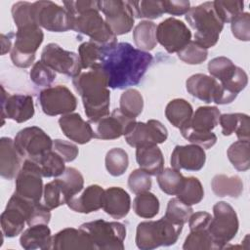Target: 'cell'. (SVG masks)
<instances>
[{
  "label": "cell",
  "mask_w": 250,
  "mask_h": 250,
  "mask_svg": "<svg viewBox=\"0 0 250 250\" xmlns=\"http://www.w3.org/2000/svg\"><path fill=\"white\" fill-rule=\"evenodd\" d=\"M214 8L223 22H230L234 18L243 13L244 2L240 0H216L213 1Z\"/></svg>",
  "instance_id": "cell-47"
},
{
  "label": "cell",
  "mask_w": 250,
  "mask_h": 250,
  "mask_svg": "<svg viewBox=\"0 0 250 250\" xmlns=\"http://www.w3.org/2000/svg\"><path fill=\"white\" fill-rule=\"evenodd\" d=\"M152 55L128 42L103 46L100 67L107 77L108 88L126 89L138 85L152 62Z\"/></svg>",
  "instance_id": "cell-1"
},
{
  "label": "cell",
  "mask_w": 250,
  "mask_h": 250,
  "mask_svg": "<svg viewBox=\"0 0 250 250\" xmlns=\"http://www.w3.org/2000/svg\"><path fill=\"white\" fill-rule=\"evenodd\" d=\"M187 91L194 98L206 103H218L221 94V85L212 76L196 73L186 81Z\"/></svg>",
  "instance_id": "cell-21"
},
{
  "label": "cell",
  "mask_w": 250,
  "mask_h": 250,
  "mask_svg": "<svg viewBox=\"0 0 250 250\" xmlns=\"http://www.w3.org/2000/svg\"><path fill=\"white\" fill-rule=\"evenodd\" d=\"M89 237L96 250H123L126 227L119 222L102 219L87 222L79 227Z\"/></svg>",
  "instance_id": "cell-5"
},
{
  "label": "cell",
  "mask_w": 250,
  "mask_h": 250,
  "mask_svg": "<svg viewBox=\"0 0 250 250\" xmlns=\"http://www.w3.org/2000/svg\"><path fill=\"white\" fill-rule=\"evenodd\" d=\"M42 178L36 163L32 159L25 158L16 177L15 193L30 201H40L44 191Z\"/></svg>",
  "instance_id": "cell-16"
},
{
  "label": "cell",
  "mask_w": 250,
  "mask_h": 250,
  "mask_svg": "<svg viewBox=\"0 0 250 250\" xmlns=\"http://www.w3.org/2000/svg\"><path fill=\"white\" fill-rule=\"evenodd\" d=\"M32 160L36 163L42 177L44 178H57L61 176L66 168L64 165V160L53 149Z\"/></svg>",
  "instance_id": "cell-34"
},
{
  "label": "cell",
  "mask_w": 250,
  "mask_h": 250,
  "mask_svg": "<svg viewBox=\"0 0 250 250\" xmlns=\"http://www.w3.org/2000/svg\"><path fill=\"white\" fill-rule=\"evenodd\" d=\"M162 6L164 13L172 16H182L186 15L190 9V3L187 0L178 1H162Z\"/></svg>",
  "instance_id": "cell-58"
},
{
  "label": "cell",
  "mask_w": 250,
  "mask_h": 250,
  "mask_svg": "<svg viewBox=\"0 0 250 250\" xmlns=\"http://www.w3.org/2000/svg\"><path fill=\"white\" fill-rule=\"evenodd\" d=\"M160 204L156 195L149 191L139 193L133 200L134 212L141 218L151 219L159 212Z\"/></svg>",
  "instance_id": "cell-36"
},
{
  "label": "cell",
  "mask_w": 250,
  "mask_h": 250,
  "mask_svg": "<svg viewBox=\"0 0 250 250\" xmlns=\"http://www.w3.org/2000/svg\"><path fill=\"white\" fill-rule=\"evenodd\" d=\"M131 198L128 192L119 187H110L104 191L103 209L113 219H122L130 211Z\"/></svg>",
  "instance_id": "cell-24"
},
{
  "label": "cell",
  "mask_w": 250,
  "mask_h": 250,
  "mask_svg": "<svg viewBox=\"0 0 250 250\" xmlns=\"http://www.w3.org/2000/svg\"><path fill=\"white\" fill-rule=\"evenodd\" d=\"M15 146L25 159H34L52 149L53 140L37 126L21 129L14 139Z\"/></svg>",
  "instance_id": "cell-14"
},
{
  "label": "cell",
  "mask_w": 250,
  "mask_h": 250,
  "mask_svg": "<svg viewBox=\"0 0 250 250\" xmlns=\"http://www.w3.org/2000/svg\"><path fill=\"white\" fill-rule=\"evenodd\" d=\"M57 179L62 188L67 201L83 189L84 178L80 171L73 167H66L64 172L57 177Z\"/></svg>",
  "instance_id": "cell-37"
},
{
  "label": "cell",
  "mask_w": 250,
  "mask_h": 250,
  "mask_svg": "<svg viewBox=\"0 0 250 250\" xmlns=\"http://www.w3.org/2000/svg\"><path fill=\"white\" fill-rule=\"evenodd\" d=\"M34 202L14 192L0 217L1 229L5 236L15 237L23 230Z\"/></svg>",
  "instance_id": "cell-10"
},
{
  "label": "cell",
  "mask_w": 250,
  "mask_h": 250,
  "mask_svg": "<svg viewBox=\"0 0 250 250\" xmlns=\"http://www.w3.org/2000/svg\"><path fill=\"white\" fill-rule=\"evenodd\" d=\"M177 197L189 206L198 204L204 197V189L201 182L195 177H185Z\"/></svg>",
  "instance_id": "cell-38"
},
{
  "label": "cell",
  "mask_w": 250,
  "mask_h": 250,
  "mask_svg": "<svg viewBox=\"0 0 250 250\" xmlns=\"http://www.w3.org/2000/svg\"><path fill=\"white\" fill-rule=\"evenodd\" d=\"M51 219V209H49L45 204H42L40 201L34 202L29 213V216L26 220L28 227L34 225H48Z\"/></svg>",
  "instance_id": "cell-56"
},
{
  "label": "cell",
  "mask_w": 250,
  "mask_h": 250,
  "mask_svg": "<svg viewBox=\"0 0 250 250\" xmlns=\"http://www.w3.org/2000/svg\"><path fill=\"white\" fill-rule=\"evenodd\" d=\"M41 61L55 72L68 77H76L81 73L82 65L79 56L71 51L64 50L56 43H49L41 53Z\"/></svg>",
  "instance_id": "cell-13"
},
{
  "label": "cell",
  "mask_w": 250,
  "mask_h": 250,
  "mask_svg": "<svg viewBox=\"0 0 250 250\" xmlns=\"http://www.w3.org/2000/svg\"><path fill=\"white\" fill-rule=\"evenodd\" d=\"M185 177L174 168H165L157 175L160 189L169 195H177L182 188Z\"/></svg>",
  "instance_id": "cell-41"
},
{
  "label": "cell",
  "mask_w": 250,
  "mask_h": 250,
  "mask_svg": "<svg viewBox=\"0 0 250 250\" xmlns=\"http://www.w3.org/2000/svg\"><path fill=\"white\" fill-rule=\"evenodd\" d=\"M144 108V99L142 94L133 88L125 90L119 100V109L127 116L136 118L139 116Z\"/></svg>",
  "instance_id": "cell-39"
},
{
  "label": "cell",
  "mask_w": 250,
  "mask_h": 250,
  "mask_svg": "<svg viewBox=\"0 0 250 250\" xmlns=\"http://www.w3.org/2000/svg\"><path fill=\"white\" fill-rule=\"evenodd\" d=\"M102 47L93 41H86L79 45L78 56L82 68L92 69L100 66Z\"/></svg>",
  "instance_id": "cell-44"
},
{
  "label": "cell",
  "mask_w": 250,
  "mask_h": 250,
  "mask_svg": "<svg viewBox=\"0 0 250 250\" xmlns=\"http://www.w3.org/2000/svg\"><path fill=\"white\" fill-rule=\"evenodd\" d=\"M104 163L107 172L113 177H118L123 175L127 170L129 157L123 148L113 147L106 152Z\"/></svg>",
  "instance_id": "cell-42"
},
{
  "label": "cell",
  "mask_w": 250,
  "mask_h": 250,
  "mask_svg": "<svg viewBox=\"0 0 250 250\" xmlns=\"http://www.w3.org/2000/svg\"><path fill=\"white\" fill-rule=\"evenodd\" d=\"M182 136L189 143L197 145L202 148H211L217 143V136L212 132H200L194 131L188 127L180 129Z\"/></svg>",
  "instance_id": "cell-51"
},
{
  "label": "cell",
  "mask_w": 250,
  "mask_h": 250,
  "mask_svg": "<svg viewBox=\"0 0 250 250\" xmlns=\"http://www.w3.org/2000/svg\"><path fill=\"white\" fill-rule=\"evenodd\" d=\"M237 65H235L231 60L227 57H216L208 62V71L210 75L216 80L220 81V84L226 83L233 77L236 72Z\"/></svg>",
  "instance_id": "cell-40"
},
{
  "label": "cell",
  "mask_w": 250,
  "mask_h": 250,
  "mask_svg": "<svg viewBox=\"0 0 250 250\" xmlns=\"http://www.w3.org/2000/svg\"><path fill=\"white\" fill-rule=\"evenodd\" d=\"M227 155L232 166L238 171H247L250 168V144L249 141L238 140L231 144Z\"/></svg>",
  "instance_id": "cell-35"
},
{
  "label": "cell",
  "mask_w": 250,
  "mask_h": 250,
  "mask_svg": "<svg viewBox=\"0 0 250 250\" xmlns=\"http://www.w3.org/2000/svg\"><path fill=\"white\" fill-rule=\"evenodd\" d=\"M136 160L140 169L150 176H157L164 169V156L157 145L137 147Z\"/></svg>",
  "instance_id": "cell-28"
},
{
  "label": "cell",
  "mask_w": 250,
  "mask_h": 250,
  "mask_svg": "<svg viewBox=\"0 0 250 250\" xmlns=\"http://www.w3.org/2000/svg\"><path fill=\"white\" fill-rule=\"evenodd\" d=\"M20 244L25 250H49L53 246V236L48 225L30 226L20 237Z\"/></svg>",
  "instance_id": "cell-27"
},
{
  "label": "cell",
  "mask_w": 250,
  "mask_h": 250,
  "mask_svg": "<svg viewBox=\"0 0 250 250\" xmlns=\"http://www.w3.org/2000/svg\"><path fill=\"white\" fill-rule=\"evenodd\" d=\"M211 188L216 196L237 198L243 192V182L237 175H215L211 181Z\"/></svg>",
  "instance_id": "cell-30"
},
{
  "label": "cell",
  "mask_w": 250,
  "mask_h": 250,
  "mask_svg": "<svg viewBox=\"0 0 250 250\" xmlns=\"http://www.w3.org/2000/svg\"><path fill=\"white\" fill-rule=\"evenodd\" d=\"M135 17L138 19H147L154 20L160 18L164 13L162 1H150V0H141V1H131Z\"/></svg>",
  "instance_id": "cell-46"
},
{
  "label": "cell",
  "mask_w": 250,
  "mask_h": 250,
  "mask_svg": "<svg viewBox=\"0 0 250 250\" xmlns=\"http://www.w3.org/2000/svg\"><path fill=\"white\" fill-rule=\"evenodd\" d=\"M186 21L194 29V40L198 45L209 49L217 44L224 28V22L214 8L213 1H207L189 9Z\"/></svg>",
  "instance_id": "cell-3"
},
{
  "label": "cell",
  "mask_w": 250,
  "mask_h": 250,
  "mask_svg": "<svg viewBox=\"0 0 250 250\" xmlns=\"http://www.w3.org/2000/svg\"><path fill=\"white\" fill-rule=\"evenodd\" d=\"M55 250L71 249H94L87 234L80 229L66 228L53 236V246Z\"/></svg>",
  "instance_id": "cell-26"
},
{
  "label": "cell",
  "mask_w": 250,
  "mask_h": 250,
  "mask_svg": "<svg viewBox=\"0 0 250 250\" xmlns=\"http://www.w3.org/2000/svg\"><path fill=\"white\" fill-rule=\"evenodd\" d=\"M52 149L55 152H57L64 160V162L73 161L78 156V153H79V150L76 145H74L71 142L61 140V139L53 140Z\"/></svg>",
  "instance_id": "cell-55"
},
{
  "label": "cell",
  "mask_w": 250,
  "mask_h": 250,
  "mask_svg": "<svg viewBox=\"0 0 250 250\" xmlns=\"http://www.w3.org/2000/svg\"><path fill=\"white\" fill-rule=\"evenodd\" d=\"M14 33L10 34H1V55H5L8 52H11L13 48V42H12V37Z\"/></svg>",
  "instance_id": "cell-59"
},
{
  "label": "cell",
  "mask_w": 250,
  "mask_h": 250,
  "mask_svg": "<svg viewBox=\"0 0 250 250\" xmlns=\"http://www.w3.org/2000/svg\"><path fill=\"white\" fill-rule=\"evenodd\" d=\"M156 27L157 25L151 21H142L135 26L133 39L138 49L145 52L154 49L157 44Z\"/></svg>",
  "instance_id": "cell-33"
},
{
  "label": "cell",
  "mask_w": 250,
  "mask_h": 250,
  "mask_svg": "<svg viewBox=\"0 0 250 250\" xmlns=\"http://www.w3.org/2000/svg\"><path fill=\"white\" fill-rule=\"evenodd\" d=\"M63 7L72 15L75 16L89 9H99V1L77 0V1H63Z\"/></svg>",
  "instance_id": "cell-57"
},
{
  "label": "cell",
  "mask_w": 250,
  "mask_h": 250,
  "mask_svg": "<svg viewBox=\"0 0 250 250\" xmlns=\"http://www.w3.org/2000/svg\"><path fill=\"white\" fill-rule=\"evenodd\" d=\"M239 228L238 217L231 205L219 201L213 206V217L208 231L216 249L224 248L237 233Z\"/></svg>",
  "instance_id": "cell-7"
},
{
  "label": "cell",
  "mask_w": 250,
  "mask_h": 250,
  "mask_svg": "<svg viewBox=\"0 0 250 250\" xmlns=\"http://www.w3.org/2000/svg\"><path fill=\"white\" fill-rule=\"evenodd\" d=\"M38 100L42 111L49 116L71 113L77 106L76 97L64 85L44 88L40 91Z\"/></svg>",
  "instance_id": "cell-12"
},
{
  "label": "cell",
  "mask_w": 250,
  "mask_h": 250,
  "mask_svg": "<svg viewBox=\"0 0 250 250\" xmlns=\"http://www.w3.org/2000/svg\"><path fill=\"white\" fill-rule=\"evenodd\" d=\"M232 35L240 41L250 40V14L243 12L230 21Z\"/></svg>",
  "instance_id": "cell-54"
},
{
  "label": "cell",
  "mask_w": 250,
  "mask_h": 250,
  "mask_svg": "<svg viewBox=\"0 0 250 250\" xmlns=\"http://www.w3.org/2000/svg\"><path fill=\"white\" fill-rule=\"evenodd\" d=\"M30 80L39 87H50L56 79V72L41 60L34 62L29 71Z\"/></svg>",
  "instance_id": "cell-50"
},
{
  "label": "cell",
  "mask_w": 250,
  "mask_h": 250,
  "mask_svg": "<svg viewBox=\"0 0 250 250\" xmlns=\"http://www.w3.org/2000/svg\"><path fill=\"white\" fill-rule=\"evenodd\" d=\"M168 138L166 127L158 120L137 122L125 135L126 143L133 147L152 146L164 143Z\"/></svg>",
  "instance_id": "cell-18"
},
{
  "label": "cell",
  "mask_w": 250,
  "mask_h": 250,
  "mask_svg": "<svg viewBox=\"0 0 250 250\" xmlns=\"http://www.w3.org/2000/svg\"><path fill=\"white\" fill-rule=\"evenodd\" d=\"M43 39V31L35 23L19 27L11 50L13 63L21 68H27L34 64L35 53L42 44Z\"/></svg>",
  "instance_id": "cell-6"
},
{
  "label": "cell",
  "mask_w": 250,
  "mask_h": 250,
  "mask_svg": "<svg viewBox=\"0 0 250 250\" xmlns=\"http://www.w3.org/2000/svg\"><path fill=\"white\" fill-rule=\"evenodd\" d=\"M2 89V124L4 119L9 118L18 123H23L34 115L33 99L25 94H7L4 87Z\"/></svg>",
  "instance_id": "cell-19"
},
{
  "label": "cell",
  "mask_w": 250,
  "mask_h": 250,
  "mask_svg": "<svg viewBox=\"0 0 250 250\" xmlns=\"http://www.w3.org/2000/svg\"><path fill=\"white\" fill-rule=\"evenodd\" d=\"M193 114L191 104L184 99H174L165 107V116L176 128L182 129L187 126Z\"/></svg>",
  "instance_id": "cell-31"
},
{
  "label": "cell",
  "mask_w": 250,
  "mask_h": 250,
  "mask_svg": "<svg viewBox=\"0 0 250 250\" xmlns=\"http://www.w3.org/2000/svg\"><path fill=\"white\" fill-rule=\"evenodd\" d=\"M72 30L86 35L101 46H108L117 42L116 35L101 16L99 9H89L73 16Z\"/></svg>",
  "instance_id": "cell-8"
},
{
  "label": "cell",
  "mask_w": 250,
  "mask_h": 250,
  "mask_svg": "<svg viewBox=\"0 0 250 250\" xmlns=\"http://www.w3.org/2000/svg\"><path fill=\"white\" fill-rule=\"evenodd\" d=\"M75 91L80 95L88 121H96L109 114L110 92L107 77L98 66L72 78Z\"/></svg>",
  "instance_id": "cell-2"
},
{
  "label": "cell",
  "mask_w": 250,
  "mask_h": 250,
  "mask_svg": "<svg viewBox=\"0 0 250 250\" xmlns=\"http://www.w3.org/2000/svg\"><path fill=\"white\" fill-rule=\"evenodd\" d=\"M31 14L34 22L52 32H65L72 29L73 16L53 1H36L32 3Z\"/></svg>",
  "instance_id": "cell-9"
},
{
  "label": "cell",
  "mask_w": 250,
  "mask_h": 250,
  "mask_svg": "<svg viewBox=\"0 0 250 250\" xmlns=\"http://www.w3.org/2000/svg\"><path fill=\"white\" fill-rule=\"evenodd\" d=\"M183 249L185 250H209L216 249L214 242L209 234L208 229H190L186 237Z\"/></svg>",
  "instance_id": "cell-43"
},
{
  "label": "cell",
  "mask_w": 250,
  "mask_h": 250,
  "mask_svg": "<svg viewBox=\"0 0 250 250\" xmlns=\"http://www.w3.org/2000/svg\"><path fill=\"white\" fill-rule=\"evenodd\" d=\"M43 200L44 204L51 210L66 204L67 199L58 179H55L44 186Z\"/></svg>",
  "instance_id": "cell-48"
},
{
  "label": "cell",
  "mask_w": 250,
  "mask_h": 250,
  "mask_svg": "<svg viewBox=\"0 0 250 250\" xmlns=\"http://www.w3.org/2000/svg\"><path fill=\"white\" fill-rule=\"evenodd\" d=\"M89 123L92 127L94 138L101 140H115L128 133L136 123V118H131L125 115L119 108H115L110 115Z\"/></svg>",
  "instance_id": "cell-17"
},
{
  "label": "cell",
  "mask_w": 250,
  "mask_h": 250,
  "mask_svg": "<svg viewBox=\"0 0 250 250\" xmlns=\"http://www.w3.org/2000/svg\"><path fill=\"white\" fill-rule=\"evenodd\" d=\"M206 161V153L201 146L191 144L176 146L171 153L170 163L172 168L181 171H199Z\"/></svg>",
  "instance_id": "cell-20"
},
{
  "label": "cell",
  "mask_w": 250,
  "mask_h": 250,
  "mask_svg": "<svg viewBox=\"0 0 250 250\" xmlns=\"http://www.w3.org/2000/svg\"><path fill=\"white\" fill-rule=\"evenodd\" d=\"M219 123L224 136H230L235 133L238 140H250L249 116L245 113H225L221 114Z\"/></svg>",
  "instance_id": "cell-29"
},
{
  "label": "cell",
  "mask_w": 250,
  "mask_h": 250,
  "mask_svg": "<svg viewBox=\"0 0 250 250\" xmlns=\"http://www.w3.org/2000/svg\"><path fill=\"white\" fill-rule=\"evenodd\" d=\"M32 3L26 1H19L12 6V17L17 28L35 23L31 14ZM36 24V23H35Z\"/></svg>",
  "instance_id": "cell-53"
},
{
  "label": "cell",
  "mask_w": 250,
  "mask_h": 250,
  "mask_svg": "<svg viewBox=\"0 0 250 250\" xmlns=\"http://www.w3.org/2000/svg\"><path fill=\"white\" fill-rule=\"evenodd\" d=\"M104 189L99 185L88 186L80 194H76L67 201V206L74 212L89 214L103 207Z\"/></svg>",
  "instance_id": "cell-25"
},
{
  "label": "cell",
  "mask_w": 250,
  "mask_h": 250,
  "mask_svg": "<svg viewBox=\"0 0 250 250\" xmlns=\"http://www.w3.org/2000/svg\"><path fill=\"white\" fill-rule=\"evenodd\" d=\"M178 58L188 64H199L206 61L208 57L207 49L190 40L182 50L177 53Z\"/></svg>",
  "instance_id": "cell-49"
},
{
  "label": "cell",
  "mask_w": 250,
  "mask_h": 250,
  "mask_svg": "<svg viewBox=\"0 0 250 250\" xmlns=\"http://www.w3.org/2000/svg\"><path fill=\"white\" fill-rule=\"evenodd\" d=\"M183 226L162 217L157 221L141 222L136 230V245L141 250H152L177 242Z\"/></svg>",
  "instance_id": "cell-4"
},
{
  "label": "cell",
  "mask_w": 250,
  "mask_h": 250,
  "mask_svg": "<svg viewBox=\"0 0 250 250\" xmlns=\"http://www.w3.org/2000/svg\"><path fill=\"white\" fill-rule=\"evenodd\" d=\"M59 125L63 135L76 144L84 145L94 138L90 123L86 122L78 113L71 112L62 115Z\"/></svg>",
  "instance_id": "cell-22"
},
{
  "label": "cell",
  "mask_w": 250,
  "mask_h": 250,
  "mask_svg": "<svg viewBox=\"0 0 250 250\" xmlns=\"http://www.w3.org/2000/svg\"><path fill=\"white\" fill-rule=\"evenodd\" d=\"M23 163V157L17 149L14 140L3 137L0 140V175L6 180L17 177Z\"/></svg>",
  "instance_id": "cell-23"
},
{
  "label": "cell",
  "mask_w": 250,
  "mask_h": 250,
  "mask_svg": "<svg viewBox=\"0 0 250 250\" xmlns=\"http://www.w3.org/2000/svg\"><path fill=\"white\" fill-rule=\"evenodd\" d=\"M192 213L193 210L191 206L185 204L178 197H174L168 201L164 217L175 224L184 226L188 222Z\"/></svg>",
  "instance_id": "cell-45"
},
{
  "label": "cell",
  "mask_w": 250,
  "mask_h": 250,
  "mask_svg": "<svg viewBox=\"0 0 250 250\" xmlns=\"http://www.w3.org/2000/svg\"><path fill=\"white\" fill-rule=\"evenodd\" d=\"M151 185L150 175L140 168L134 170L128 177V187L135 194L149 191Z\"/></svg>",
  "instance_id": "cell-52"
},
{
  "label": "cell",
  "mask_w": 250,
  "mask_h": 250,
  "mask_svg": "<svg viewBox=\"0 0 250 250\" xmlns=\"http://www.w3.org/2000/svg\"><path fill=\"white\" fill-rule=\"evenodd\" d=\"M156 39L168 53H178L191 40V32L184 21L168 18L157 25Z\"/></svg>",
  "instance_id": "cell-15"
},
{
  "label": "cell",
  "mask_w": 250,
  "mask_h": 250,
  "mask_svg": "<svg viewBox=\"0 0 250 250\" xmlns=\"http://www.w3.org/2000/svg\"><path fill=\"white\" fill-rule=\"evenodd\" d=\"M99 10L104 15L106 24L116 36L126 34L133 28L136 17L131 1H99Z\"/></svg>",
  "instance_id": "cell-11"
},
{
  "label": "cell",
  "mask_w": 250,
  "mask_h": 250,
  "mask_svg": "<svg viewBox=\"0 0 250 250\" xmlns=\"http://www.w3.org/2000/svg\"><path fill=\"white\" fill-rule=\"evenodd\" d=\"M221 112L217 106H199L192 114L189 123L185 126L194 131L210 132L218 124Z\"/></svg>",
  "instance_id": "cell-32"
}]
</instances>
